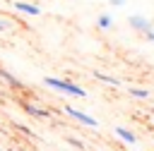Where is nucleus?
<instances>
[{
	"mask_svg": "<svg viewBox=\"0 0 154 151\" xmlns=\"http://www.w3.org/2000/svg\"><path fill=\"white\" fill-rule=\"evenodd\" d=\"M43 84H46V86H51V89H55V91H60V93H65V96H72V98H84V96H87V91H84L79 84L70 81V79H60V77H43Z\"/></svg>",
	"mask_w": 154,
	"mask_h": 151,
	"instance_id": "obj_1",
	"label": "nucleus"
},
{
	"mask_svg": "<svg viewBox=\"0 0 154 151\" xmlns=\"http://www.w3.org/2000/svg\"><path fill=\"white\" fill-rule=\"evenodd\" d=\"M63 110L72 117V120H77L79 125H87V127H99V120H94L89 113H84V110H79V108H75V105H63Z\"/></svg>",
	"mask_w": 154,
	"mask_h": 151,
	"instance_id": "obj_2",
	"label": "nucleus"
},
{
	"mask_svg": "<svg viewBox=\"0 0 154 151\" xmlns=\"http://www.w3.org/2000/svg\"><path fill=\"white\" fill-rule=\"evenodd\" d=\"M128 24H130V29H135L137 34H144V31L154 29V22H152L149 17H144V14H130V17H128Z\"/></svg>",
	"mask_w": 154,
	"mask_h": 151,
	"instance_id": "obj_3",
	"label": "nucleus"
},
{
	"mask_svg": "<svg viewBox=\"0 0 154 151\" xmlns=\"http://www.w3.org/2000/svg\"><path fill=\"white\" fill-rule=\"evenodd\" d=\"M19 105H22V110H24L26 115H31V117H36V120H48V117H51V110H48V108H41V105H36V103H31V101H19Z\"/></svg>",
	"mask_w": 154,
	"mask_h": 151,
	"instance_id": "obj_4",
	"label": "nucleus"
},
{
	"mask_svg": "<svg viewBox=\"0 0 154 151\" xmlns=\"http://www.w3.org/2000/svg\"><path fill=\"white\" fill-rule=\"evenodd\" d=\"M10 5H12L17 12L26 14V17H38V14H41V7L34 5V2H29V0H10Z\"/></svg>",
	"mask_w": 154,
	"mask_h": 151,
	"instance_id": "obj_5",
	"label": "nucleus"
},
{
	"mask_svg": "<svg viewBox=\"0 0 154 151\" xmlns=\"http://www.w3.org/2000/svg\"><path fill=\"white\" fill-rule=\"evenodd\" d=\"M0 81H2V84H7L10 89H17V91H22V89H24V84H22L12 72H7V70H2V67H0Z\"/></svg>",
	"mask_w": 154,
	"mask_h": 151,
	"instance_id": "obj_6",
	"label": "nucleus"
},
{
	"mask_svg": "<svg viewBox=\"0 0 154 151\" xmlns=\"http://www.w3.org/2000/svg\"><path fill=\"white\" fill-rule=\"evenodd\" d=\"M116 134L125 141V144H137V137H135V132L132 129H128V127H123V125H118L116 127Z\"/></svg>",
	"mask_w": 154,
	"mask_h": 151,
	"instance_id": "obj_7",
	"label": "nucleus"
},
{
	"mask_svg": "<svg viewBox=\"0 0 154 151\" xmlns=\"http://www.w3.org/2000/svg\"><path fill=\"white\" fill-rule=\"evenodd\" d=\"M96 26H99L101 31H108V29L113 26V17H111V14H106V12H101V14L96 17Z\"/></svg>",
	"mask_w": 154,
	"mask_h": 151,
	"instance_id": "obj_8",
	"label": "nucleus"
},
{
	"mask_svg": "<svg viewBox=\"0 0 154 151\" xmlns=\"http://www.w3.org/2000/svg\"><path fill=\"white\" fill-rule=\"evenodd\" d=\"M94 77H96V79H101L103 84H111V86H120V81H118L116 77H111V74H103V72H94Z\"/></svg>",
	"mask_w": 154,
	"mask_h": 151,
	"instance_id": "obj_9",
	"label": "nucleus"
},
{
	"mask_svg": "<svg viewBox=\"0 0 154 151\" xmlns=\"http://www.w3.org/2000/svg\"><path fill=\"white\" fill-rule=\"evenodd\" d=\"M128 93L135 96V98H149V91H147V89H140V86H130Z\"/></svg>",
	"mask_w": 154,
	"mask_h": 151,
	"instance_id": "obj_10",
	"label": "nucleus"
},
{
	"mask_svg": "<svg viewBox=\"0 0 154 151\" xmlns=\"http://www.w3.org/2000/svg\"><path fill=\"white\" fill-rule=\"evenodd\" d=\"M67 144H70V146H75V149H79V151L84 149V144H82L79 139H75V137H67Z\"/></svg>",
	"mask_w": 154,
	"mask_h": 151,
	"instance_id": "obj_11",
	"label": "nucleus"
},
{
	"mask_svg": "<svg viewBox=\"0 0 154 151\" xmlns=\"http://www.w3.org/2000/svg\"><path fill=\"white\" fill-rule=\"evenodd\" d=\"M10 29V19H5V17H0V34H5Z\"/></svg>",
	"mask_w": 154,
	"mask_h": 151,
	"instance_id": "obj_12",
	"label": "nucleus"
},
{
	"mask_svg": "<svg viewBox=\"0 0 154 151\" xmlns=\"http://www.w3.org/2000/svg\"><path fill=\"white\" fill-rule=\"evenodd\" d=\"M142 36H144V41H149V43H154V29H149V31H144Z\"/></svg>",
	"mask_w": 154,
	"mask_h": 151,
	"instance_id": "obj_13",
	"label": "nucleus"
},
{
	"mask_svg": "<svg viewBox=\"0 0 154 151\" xmlns=\"http://www.w3.org/2000/svg\"><path fill=\"white\" fill-rule=\"evenodd\" d=\"M17 129H19V132H24V134H29V137H34V132H31L26 125H17Z\"/></svg>",
	"mask_w": 154,
	"mask_h": 151,
	"instance_id": "obj_14",
	"label": "nucleus"
},
{
	"mask_svg": "<svg viewBox=\"0 0 154 151\" xmlns=\"http://www.w3.org/2000/svg\"><path fill=\"white\" fill-rule=\"evenodd\" d=\"M111 5H113V7H123V5H125V0H111Z\"/></svg>",
	"mask_w": 154,
	"mask_h": 151,
	"instance_id": "obj_15",
	"label": "nucleus"
},
{
	"mask_svg": "<svg viewBox=\"0 0 154 151\" xmlns=\"http://www.w3.org/2000/svg\"><path fill=\"white\" fill-rule=\"evenodd\" d=\"M19 151H26V149H19Z\"/></svg>",
	"mask_w": 154,
	"mask_h": 151,
	"instance_id": "obj_16",
	"label": "nucleus"
},
{
	"mask_svg": "<svg viewBox=\"0 0 154 151\" xmlns=\"http://www.w3.org/2000/svg\"><path fill=\"white\" fill-rule=\"evenodd\" d=\"M5 2H10V0H5Z\"/></svg>",
	"mask_w": 154,
	"mask_h": 151,
	"instance_id": "obj_17",
	"label": "nucleus"
}]
</instances>
